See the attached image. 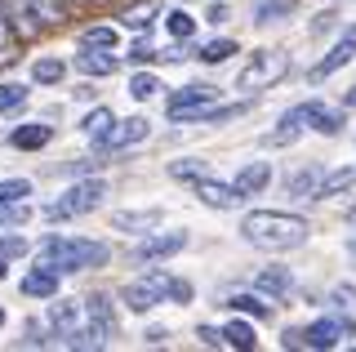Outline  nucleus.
Instances as JSON below:
<instances>
[{
  "label": "nucleus",
  "mask_w": 356,
  "mask_h": 352,
  "mask_svg": "<svg viewBox=\"0 0 356 352\" xmlns=\"http://www.w3.org/2000/svg\"><path fill=\"white\" fill-rule=\"evenodd\" d=\"M241 232H245L250 246L281 255V250H298V246H303L312 227H307V218L285 214V210H254V214H245Z\"/></svg>",
  "instance_id": "nucleus-1"
},
{
  "label": "nucleus",
  "mask_w": 356,
  "mask_h": 352,
  "mask_svg": "<svg viewBox=\"0 0 356 352\" xmlns=\"http://www.w3.org/2000/svg\"><path fill=\"white\" fill-rule=\"evenodd\" d=\"M111 259V250L103 241H76V237H49L40 250V263H49L54 272H85V268H103Z\"/></svg>",
  "instance_id": "nucleus-2"
},
{
  "label": "nucleus",
  "mask_w": 356,
  "mask_h": 352,
  "mask_svg": "<svg viewBox=\"0 0 356 352\" xmlns=\"http://www.w3.org/2000/svg\"><path fill=\"white\" fill-rule=\"evenodd\" d=\"M289 54L285 49H259L250 54V63L236 72V90H272L276 81H285Z\"/></svg>",
  "instance_id": "nucleus-3"
},
{
  "label": "nucleus",
  "mask_w": 356,
  "mask_h": 352,
  "mask_svg": "<svg viewBox=\"0 0 356 352\" xmlns=\"http://www.w3.org/2000/svg\"><path fill=\"white\" fill-rule=\"evenodd\" d=\"M103 196H107V183L103 179H81V183H72L58 201H49L44 205V218H76V214H89V210H98L103 205Z\"/></svg>",
  "instance_id": "nucleus-4"
},
{
  "label": "nucleus",
  "mask_w": 356,
  "mask_h": 352,
  "mask_svg": "<svg viewBox=\"0 0 356 352\" xmlns=\"http://www.w3.org/2000/svg\"><path fill=\"white\" fill-rule=\"evenodd\" d=\"M120 299H125L134 312H152L156 303L170 299V277H165V272H147V277L129 281L125 290H120Z\"/></svg>",
  "instance_id": "nucleus-5"
},
{
  "label": "nucleus",
  "mask_w": 356,
  "mask_h": 352,
  "mask_svg": "<svg viewBox=\"0 0 356 352\" xmlns=\"http://www.w3.org/2000/svg\"><path fill=\"white\" fill-rule=\"evenodd\" d=\"M85 330L94 335L98 348L116 335V312H111V299H107V294H89V299H85Z\"/></svg>",
  "instance_id": "nucleus-6"
},
{
  "label": "nucleus",
  "mask_w": 356,
  "mask_h": 352,
  "mask_svg": "<svg viewBox=\"0 0 356 352\" xmlns=\"http://www.w3.org/2000/svg\"><path fill=\"white\" fill-rule=\"evenodd\" d=\"M348 335H352V326H348V321H312L307 330H298V348H316V352H325V348H339Z\"/></svg>",
  "instance_id": "nucleus-7"
},
{
  "label": "nucleus",
  "mask_w": 356,
  "mask_h": 352,
  "mask_svg": "<svg viewBox=\"0 0 356 352\" xmlns=\"http://www.w3.org/2000/svg\"><path fill=\"white\" fill-rule=\"evenodd\" d=\"M58 299V294H54ZM49 326H54V335H58V344H67L72 335H81L85 330V303H72V299H58L49 307Z\"/></svg>",
  "instance_id": "nucleus-8"
},
{
  "label": "nucleus",
  "mask_w": 356,
  "mask_h": 352,
  "mask_svg": "<svg viewBox=\"0 0 356 352\" xmlns=\"http://www.w3.org/2000/svg\"><path fill=\"white\" fill-rule=\"evenodd\" d=\"M0 9H5V27L14 31V36H22V40H31L44 27L36 18V9H31V0H0Z\"/></svg>",
  "instance_id": "nucleus-9"
},
{
  "label": "nucleus",
  "mask_w": 356,
  "mask_h": 352,
  "mask_svg": "<svg viewBox=\"0 0 356 352\" xmlns=\"http://www.w3.org/2000/svg\"><path fill=\"white\" fill-rule=\"evenodd\" d=\"M178 250H187V237L183 232H161V237H147L143 246H134V263H156V259H170Z\"/></svg>",
  "instance_id": "nucleus-10"
},
{
  "label": "nucleus",
  "mask_w": 356,
  "mask_h": 352,
  "mask_svg": "<svg viewBox=\"0 0 356 352\" xmlns=\"http://www.w3.org/2000/svg\"><path fill=\"white\" fill-rule=\"evenodd\" d=\"M192 183H196V196L205 205H214V210H232L236 201H245L232 183H218V179H209V174H200V179H192Z\"/></svg>",
  "instance_id": "nucleus-11"
},
{
  "label": "nucleus",
  "mask_w": 356,
  "mask_h": 352,
  "mask_svg": "<svg viewBox=\"0 0 356 352\" xmlns=\"http://www.w3.org/2000/svg\"><path fill=\"white\" fill-rule=\"evenodd\" d=\"M352 58H356V27H352L348 36H343L339 45H334V49L325 54V58L316 63V67H312V81H325V76H334V72H339V67H348Z\"/></svg>",
  "instance_id": "nucleus-12"
},
{
  "label": "nucleus",
  "mask_w": 356,
  "mask_h": 352,
  "mask_svg": "<svg viewBox=\"0 0 356 352\" xmlns=\"http://www.w3.org/2000/svg\"><path fill=\"white\" fill-rule=\"evenodd\" d=\"M156 18H161V0H129L120 9V27L125 31H147Z\"/></svg>",
  "instance_id": "nucleus-13"
},
{
  "label": "nucleus",
  "mask_w": 356,
  "mask_h": 352,
  "mask_svg": "<svg viewBox=\"0 0 356 352\" xmlns=\"http://www.w3.org/2000/svg\"><path fill=\"white\" fill-rule=\"evenodd\" d=\"M58 277L63 272H54L49 263H40V268H31L27 277H22V294H31V299H54V294H58Z\"/></svg>",
  "instance_id": "nucleus-14"
},
{
  "label": "nucleus",
  "mask_w": 356,
  "mask_h": 352,
  "mask_svg": "<svg viewBox=\"0 0 356 352\" xmlns=\"http://www.w3.org/2000/svg\"><path fill=\"white\" fill-rule=\"evenodd\" d=\"M267 183H272V161H254V165H245V170L236 174L232 188H236L241 196H259Z\"/></svg>",
  "instance_id": "nucleus-15"
},
{
  "label": "nucleus",
  "mask_w": 356,
  "mask_h": 352,
  "mask_svg": "<svg viewBox=\"0 0 356 352\" xmlns=\"http://www.w3.org/2000/svg\"><path fill=\"white\" fill-rule=\"evenodd\" d=\"M49 138H54V125H40V120L36 125H18L14 134H9V143H14L18 152H40Z\"/></svg>",
  "instance_id": "nucleus-16"
},
{
  "label": "nucleus",
  "mask_w": 356,
  "mask_h": 352,
  "mask_svg": "<svg viewBox=\"0 0 356 352\" xmlns=\"http://www.w3.org/2000/svg\"><path fill=\"white\" fill-rule=\"evenodd\" d=\"M147 134H152V125H147V120H143V116H129L125 125H120V129H111V134H107L103 143H107V147H134V143H143Z\"/></svg>",
  "instance_id": "nucleus-17"
},
{
  "label": "nucleus",
  "mask_w": 356,
  "mask_h": 352,
  "mask_svg": "<svg viewBox=\"0 0 356 352\" xmlns=\"http://www.w3.org/2000/svg\"><path fill=\"white\" fill-rule=\"evenodd\" d=\"M222 348L254 352V348H259V339H254V326H250V321H241V317H236V321H227V326H222Z\"/></svg>",
  "instance_id": "nucleus-18"
},
{
  "label": "nucleus",
  "mask_w": 356,
  "mask_h": 352,
  "mask_svg": "<svg viewBox=\"0 0 356 352\" xmlns=\"http://www.w3.org/2000/svg\"><path fill=\"white\" fill-rule=\"evenodd\" d=\"M259 290L272 294V299H285V294L294 290V277H289V268H263L259 272Z\"/></svg>",
  "instance_id": "nucleus-19"
},
{
  "label": "nucleus",
  "mask_w": 356,
  "mask_h": 352,
  "mask_svg": "<svg viewBox=\"0 0 356 352\" xmlns=\"http://www.w3.org/2000/svg\"><path fill=\"white\" fill-rule=\"evenodd\" d=\"M214 98H218L214 85H183V90H174L170 107H205V103H214Z\"/></svg>",
  "instance_id": "nucleus-20"
},
{
  "label": "nucleus",
  "mask_w": 356,
  "mask_h": 352,
  "mask_svg": "<svg viewBox=\"0 0 356 352\" xmlns=\"http://www.w3.org/2000/svg\"><path fill=\"white\" fill-rule=\"evenodd\" d=\"M76 67H81L85 76H111V72H116V58H107V49L94 54L89 45H81V54H76Z\"/></svg>",
  "instance_id": "nucleus-21"
},
{
  "label": "nucleus",
  "mask_w": 356,
  "mask_h": 352,
  "mask_svg": "<svg viewBox=\"0 0 356 352\" xmlns=\"http://www.w3.org/2000/svg\"><path fill=\"white\" fill-rule=\"evenodd\" d=\"M352 183H356V165L330 170V174H321V188H316V196H339V192H348Z\"/></svg>",
  "instance_id": "nucleus-22"
},
{
  "label": "nucleus",
  "mask_w": 356,
  "mask_h": 352,
  "mask_svg": "<svg viewBox=\"0 0 356 352\" xmlns=\"http://www.w3.org/2000/svg\"><path fill=\"white\" fill-rule=\"evenodd\" d=\"M321 165H307V170H298V174H289V196H298V201H303V196H316V188H321Z\"/></svg>",
  "instance_id": "nucleus-23"
},
{
  "label": "nucleus",
  "mask_w": 356,
  "mask_h": 352,
  "mask_svg": "<svg viewBox=\"0 0 356 352\" xmlns=\"http://www.w3.org/2000/svg\"><path fill=\"white\" fill-rule=\"evenodd\" d=\"M63 76H67L63 58H36V63H31V81H36V85H58Z\"/></svg>",
  "instance_id": "nucleus-24"
},
{
  "label": "nucleus",
  "mask_w": 356,
  "mask_h": 352,
  "mask_svg": "<svg viewBox=\"0 0 356 352\" xmlns=\"http://www.w3.org/2000/svg\"><path fill=\"white\" fill-rule=\"evenodd\" d=\"M111 125H116V116H111L107 107H94V112L85 116V134L94 138V143H103V138L111 134Z\"/></svg>",
  "instance_id": "nucleus-25"
},
{
  "label": "nucleus",
  "mask_w": 356,
  "mask_h": 352,
  "mask_svg": "<svg viewBox=\"0 0 356 352\" xmlns=\"http://www.w3.org/2000/svg\"><path fill=\"white\" fill-rule=\"evenodd\" d=\"M343 125H348V116H343L339 107H325V103H321L316 116H312V129H321V134H339Z\"/></svg>",
  "instance_id": "nucleus-26"
},
{
  "label": "nucleus",
  "mask_w": 356,
  "mask_h": 352,
  "mask_svg": "<svg viewBox=\"0 0 356 352\" xmlns=\"http://www.w3.org/2000/svg\"><path fill=\"white\" fill-rule=\"evenodd\" d=\"M27 218H31L27 196H22V201H0V227H22Z\"/></svg>",
  "instance_id": "nucleus-27"
},
{
  "label": "nucleus",
  "mask_w": 356,
  "mask_h": 352,
  "mask_svg": "<svg viewBox=\"0 0 356 352\" xmlns=\"http://www.w3.org/2000/svg\"><path fill=\"white\" fill-rule=\"evenodd\" d=\"M165 27H170V36L174 40H187L196 31V18L192 14H183V9H170V14H165Z\"/></svg>",
  "instance_id": "nucleus-28"
},
{
  "label": "nucleus",
  "mask_w": 356,
  "mask_h": 352,
  "mask_svg": "<svg viewBox=\"0 0 356 352\" xmlns=\"http://www.w3.org/2000/svg\"><path fill=\"white\" fill-rule=\"evenodd\" d=\"M205 63H222V58H232L236 54V40H227V36H218V40H205V45L196 49Z\"/></svg>",
  "instance_id": "nucleus-29"
},
{
  "label": "nucleus",
  "mask_w": 356,
  "mask_h": 352,
  "mask_svg": "<svg viewBox=\"0 0 356 352\" xmlns=\"http://www.w3.org/2000/svg\"><path fill=\"white\" fill-rule=\"evenodd\" d=\"M232 307L241 317H272V303H263L259 294H232Z\"/></svg>",
  "instance_id": "nucleus-30"
},
{
  "label": "nucleus",
  "mask_w": 356,
  "mask_h": 352,
  "mask_svg": "<svg viewBox=\"0 0 356 352\" xmlns=\"http://www.w3.org/2000/svg\"><path fill=\"white\" fill-rule=\"evenodd\" d=\"M81 45H89V49H116V27H89L81 36Z\"/></svg>",
  "instance_id": "nucleus-31"
},
{
  "label": "nucleus",
  "mask_w": 356,
  "mask_h": 352,
  "mask_svg": "<svg viewBox=\"0 0 356 352\" xmlns=\"http://www.w3.org/2000/svg\"><path fill=\"white\" fill-rule=\"evenodd\" d=\"M281 14H294V0H263L259 9H254V23H272V18Z\"/></svg>",
  "instance_id": "nucleus-32"
},
{
  "label": "nucleus",
  "mask_w": 356,
  "mask_h": 352,
  "mask_svg": "<svg viewBox=\"0 0 356 352\" xmlns=\"http://www.w3.org/2000/svg\"><path fill=\"white\" fill-rule=\"evenodd\" d=\"M31 9H36V18H40L44 27L63 23V0H31Z\"/></svg>",
  "instance_id": "nucleus-33"
},
{
  "label": "nucleus",
  "mask_w": 356,
  "mask_h": 352,
  "mask_svg": "<svg viewBox=\"0 0 356 352\" xmlns=\"http://www.w3.org/2000/svg\"><path fill=\"white\" fill-rule=\"evenodd\" d=\"M156 90H161V81H156L152 72H138V76H129V94H134V98H152Z\"/></svg>",
  "instance_id": "nucleus-34"
},
{
  "label": "nucleus",
  "mask_w": 356,
  "mask_h": 352,
  "mask_svg": "<svg viewBox=\"0 0 356 352\" xmlns=\"http://www.w3.org/2000/svg\"><path fill=\"white\" fill-rule=\"evenodd\" d=\"M31 196V179H0V201H22Z\"/></svg>",
  "instance_id": "nucleus-35"
},
{
  "label": "nucleus",
  "mask_w": 356,
  "mask_h": 352,
  "mask_svg": "<svg viewBox=\"0 0 356 352\" xmlns=\"http://www.w3.org/2000/svg\"><path fill=\"white\" fill-rule=\"evenodd\" d=\"M22 103H27V90H22V85H0V112H14Z\"/></svg>",
  "instance_id": "nucleus-36"
},
{
  "label": "nucleus",
  "mask_w": 356,
  "mask_h": 352,
  "mask_svg": "<svg viewBox=\"0 0 356 352\" xmlns=\"http://www.w3.org/2000/svg\"><path fill=\"white\" fill-rule=\"evenodd\" d=\"M27 255V237H0V263Z\"/></svg>",
  "instance_id": "nucleus-37"
},
{
  "label": "nucleus",
  "mask_w": 356,
  "mask_h": 352,
  "mask_svg": "<svg viewBox=\"0 0 356 352\" xmlns=\"http://www.w3.org/2000/svg\"><path fill=\"white\" fill-rule=\"evenodd\" d=\"M170 174H174V179H200V174H209V165L205 161H174Z\"/></svg>",
  "instance_id": "nucleus-38"
},
{
  "label": "nucleus",
  "mask_w": 356,
  "mask_h": 352,
  "mask_svg": "<svg viewBox=\"0 0 356 352\" xmlns=\"http://www.w3.org/2000/svg\"><path fill=\"white\" fill-rule=\"evenodd\" d=\"M156 218H161L156 210H147V214H116V227H129V232H134V227H152Z\"/></svg>",
  "instance_id": "nucleus-39"
},
{
  "label": "nucleus",
  "mask_w": 356,
  "mask_h": 352,
  "mask_svg": "<svg viewBox=\"0 0 356 352\" xmlns=\"http://www.w3.org/2000/svg\"><path fill=\"white\" fill-rule=\"evenodd\" d=\"M200 344H205V348H222V330H214V326H200Z\"/></svg>",
  "instance_id": "nucleus-40"
},
{
  "label": "nucleus",
  "mask_w": 356,
  "mask_h": 352,
  "mask_svg": "<svg viewBox=\"0 0 356 352\" xmlns=\"http://www.w3.org/2000/svg\"><path fill=\"white\" fill-rule=\"evenodd\" d=\"M129 58H134V63H147V58H156V54H152V45H134Z\"/></svg>",
  "instance_id": "nucleus-41"
},
{
  "label": "nucleus",
  "mask_w": 356,
  "mask_h": 352,
  "mask_svg": "<svg viewBox=\"0 0 356 352\" xmlns=\"http://www.w3.org/2000/svg\"><path fill=\"white\" fill-rule=\"evenodd\" d=\"M205 18H209V23H227V5H214Z\"/></svg>",
  "instance_id": "nucleus-42"
},
{
  "label": "nucleus",
  "mask_w": 356,
  "mask_h": 352,
  "mask_svg": "<svg viewBox=\"0 0 356 352\" xmlns=\"http://www.w3.org/2000/svg\"><path fill=\"white\" fill-rule=\"evenodd\" d=\"M9 40V27H5V9H0V45Z\"/></svg>",
  "instance_id": "nucleus-43"
},
{
  "label": "nucleus",
  "mask_w": 356,
  "mask_h": 352,
  "mask_svg": "<svg viewBox=\"0 0 356 352\" xmlns=\"http://www.w3.org/2000/svg\"><path fill=\"white\" fill-rule=\"evenodd\" d=\"M348 107H356V90H348Z\"/></svg>",
  "instance_id": "nucleus-44"
},
{
  "label": "nucleus",
  "mask_w": 356,
  "mask_h": 352,
  "mask_svg": "<svg viewBox=\"0 0 356 352\" xmlns=\"http://www.w3.org/2000/svg\"><path fill=\"white\" fill-rule=\"evenodd\" d=\"M0 326H5V307H0Z\"/></svg>",
  "instance_id": "nucleus-45"
},
{
  "label": "nucleus",
  "mask_w": 356,
  "mask_h": 352,
  "mask_svg": "<svg viewBox=\"0 0 356 352\" xmlns=\"http://www.w3.org/2000/svg\"><path fill=\"white\" fill-rule=\"evenodd\" d=\"M352 223H356V205H352Z\"/></svg>",
  "instance_id": "nucleus-46"
},
{
  "label": "nucleus",
  "mask_w": 356,
  "mask_h": 352,
  "mask_svg": "<svg viewBox=\"0 0 356 352\" xmlns=\"http://www.w3.org/2000/svg\"><path fill=\"white\" fill-rule=\"evenodd\" d=\"M0 277H5V263H0Z\"/></svg>",
  "instance_id": "nucleus-47"
},
{
  "label": "nucleus",
  "mask_w": 356,
  "mask_h": 352,
  "mask_svg": "<svg viewBox=\"0 0 356 352\" xmlns=\"http://www.w3.org/2000/svg\"><path fill=\"white\" fill-rule=\"evenodd\" d=\"M352 255H356V241H352Z\"/></svg>",
  "instance_id": "nucleus-48"
}]
</instances>
